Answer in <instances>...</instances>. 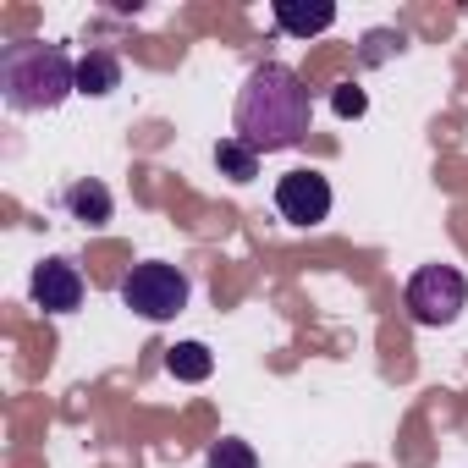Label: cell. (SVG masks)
<instances>
[{
	"mask_svg": "<svg viewBox=\"0 0 468 468\" xmlns=\"http://www.w3.org/2000/svg\"><path fill=\"white\" fill-rule=\"evenodd\" d=\"M231 138L249 144L260 160L265 154H282V149H298L314 127V100H309V83L282 67V61H265L243 78L238 89V111H231Z\"/></svg>",
	"mask_w": 468,
	"mask_h": 468,
	"instance_id": "obj_1",
	"label": "cell"
},
{
	"mask_svg": "<svg viewBox=\"0 0 468 468\" xmlns=\"http://www.w3.org/2000/svg\"><path fill=\"white\" fill-rule=\"evenodd\" d=\"M67 94H78V61L61 45L45 39H17L0 50V100L12 111H56Z\"/></svg>",
	"mask_w": 468,
	"mask_h": 468,
	"instance_id": "obj_2",
	"label": "cell"
},
{
	"mask_svg": "<svg viewBox=\"0 0 468 468\" xmlns=\"http://www.w3.org/2000/svg\"><path fill=\"white\" fill-rule=\"evenodd\" d=\"M187 298H193L187 276H182L176 265H165V260H144V265H133V271L122 276V303H127L138 320H149V325L176 320V314L187 309Z\"/></svg>",
	"mask_w": 468,
	"mask_h": 468,
	"instance_id": "obj_3",
	"label": "cell"
},
{
	"mask_svg": "<svg viewBox=\"0 0 468 468\" xmlns=\"http://www.w3.org/2000/svg\"><path fill=\"white\" fill-rule=\"evenodd\" d=\"M402 309H408V320L424 325V331L452 325V320L468 309V282H463V271H452V265H419V271L408 276V287H402Z\"/></svg>",
	"mask_w": 468,
	"mask_h": 468,
	"instance_id": "obj_4",
	"label": "cell"
},
{
	"mask_svg": "<svg viewBox=\"0 0 468 468\" xmlns=\"http://www.w3.org/2000/svg\"><path fill=\"white\" fill-rule=\"evenodd\" d=\"M331 198H336L331 193V176L314 171V165H298V171H287L276 182V215L287 226H320L331 215Z\"/></svg>",
	"mask_w": 468,
	"mask_h": 468,
	"instance_id": "obj_5",
	"label": "cell"
},
{
	"mask_svg": "<svg viewBox=\"0 0 468 468\" xmlns=\"http://www.w3.org/2000/svg\"><path fill=\"white\" fill-rule=\"evenodd\" d=\"M28 292L45 314H72L83 303V276L72 260H39L34 276H28Z\"/></svg>",
	"mask_w": 468,
	"mask_h": 468,
	"instance_id": "obj_6",
	"label": "cell"
},
{
	"mask_svg": "<svg viewBox=\"0 0 468 468\" xmlns=\"http://www.w3.org/2000/svg\"><path fill=\"white\" fill-rule=\"evenodd\" d=\"M61 209H67L78 226L100 231V226H111V215H116V198H111V187H105V182H94V176H78V182H67V187H61Z\"/></svg>",
	"mask_w": 468,
	"mask_h": 468,
	"instance_id": "obj_7",
	"label": "cell"
},
{
	"mask_svg": "<svg viewBox=\"0 0 468 468\" xmlns=\"http://www.w3.org/2000/svg\"><path fill=\"white\" fill-rule=\"evenodd\" d=\"M122 89V61L111 50H89L78 56V94L83 100H111Z\"/></svg>",
	"mask_w": 468,
	"mask_h": 468,
	"instance_id": "obj_8",
	"label": "cell"
},
{
	"mask_svg": "<svg viewBox=\"0 0 468 468\" xmlns=\"http://www.w3.org/2000/svg\"><path fill=\"white\" fill-rule=\"evenodd\" d=\"M271 17H276V28L282 34H292V39H314V34H325L331 23H336V6H292V0H276L271 6Z\"/></svg>",
	"mask_w": 468,
	"mask_h": 468,
	"instance_id": "obj_9",
	"label": "cell"
},
{
	"mask_svg": "<svg viewBox=\"0 0 468 468\" xmlns=\"http://www.w3.org/2000/svg\"><path fill=\"white\" fill-rule=\"evenodd\" d=\"M165 369H171L176 380L198 386V380H209V375H215V353H209L204 342H176V347L165 353Z\"/></svg>",
	"mask_w": 468,
	"mask_h": 468,
	"instance_id": "obj_10",
	"label": "cell"
},
{
	"mask_svg": "<svg viewBox=\"0 0 468 468\" xmlns=\"http://www.w3.org/2000/svg\"><path fill=\"white\" fill-rule=\"evenodd\" d=\"M215 165H220V176H231V182H254V176H260V154H254L249 144H238V138H220V144H215Z\"/></svg>",
	"mask_w": 468,
	"mask_h": 468,
	"instance_id": "obj_11",
	"label": "cell"
},
{
	"mask_svg": "<svg viewBox=\"0 0 468 468\" xmlns=\"http://www.w3.org/2000/svg\"><path fill=\"white\" fill-rule=\"evenodd\" d=\"M204 468H260V452H254L249 441H238V435H226V441L209 446Z\"/></svg>",
	"mask_w": 468,
	"mask_h": 468,
	"instance_id": "obj_12",
	"label": "cell"
},
{
	"mask_svg": "<svg viewBox=\"0 0 468 468\" xmlns=\"http://www.w3.org/2000/svg\"><path fill=\"white\" fill-rule=\"evenodd\" d=\"M402 45H408L402 34H391V28H375V34L364 39V61H369V67H380V61H386L391 50H402Z\"/></svg>",
	"mask_w": 468,
	"mask_h": 468,
	"instance_id": "obj_13",
	"label": "cell"
},
{
	"mask_svg": "<svg viewBox=\"0 0 468 468\" xmlns=\"http://www.w3.org/2000/svg\"><path fill=\"white\" fill-rule=\"evenodd\" d=\"M331 105H336V116H364V111H369V94H364L358 83H336Z\"/></svg>",
	"mask_w": 468,
	"mask_h": 468,
	"instance_id": "obj_14",
	"label": "cell"
}]
</instances>
